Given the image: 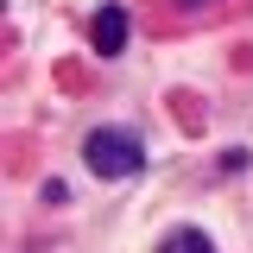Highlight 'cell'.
<instances>
[{
    "mask_svg": "<svg viewBox=\"0 0 253 253\" xmlns=\"http://www.w3.org/2000/svg\"><path fill=\"white\" fill-rule=\"evenodd\" d=\"M83 165H89L95 177L121 184V177H133V171L146 165V146H139V133H126V126H89V139H83Z\"/></svg>",
    "mask_w": 253,
    "mask_h": 253,
    "instance_id": "obj_1",
    "label": "cell"
},
{
    "mask_svg": "<svg viewBox=\"0 0 253 253\" xmlns=\"http://www.w3.org/2000/svg\"><path fill=\"white\" fill-rule=\"evenodd\" d=\"M89 38H95V51H101V57L126 51V6H101V13H95V26H89Z\"/></svg>",
    "mask_w": 253,
    "mask_h": 253,
    "instance_id": "obj_2",
    "label": "cell"
},
{
    "mask_svg": "<svg viewBox=\"0 0 253 253\" xmlns=\"http://www.w3.org/2000/svg\"><path fill=\"white\" fill-rule=\"evenodd\" d=\"M165 253H215V241H209L203 228H177V234L165 241Z\"/></svg>",
    "mask_w": 253,
    "mask_h": 253,
    "instance_id": "obj_3",
    "label": "cell"
},
{
    "mask_svg": "<svg viewBox=\"0 0 253 253\" xmlns=\"http://www.w3.org/2000/svg\"><path fill=\"white\" fill-rule=\"evenodd\" d=\"M177 6H203V0H177Z\"/></svg>",
    "mask_w": 253,
    "mask_h": 253,
    "instance_id": "obj_4",
    "label": "cell"
}]
</instances>
